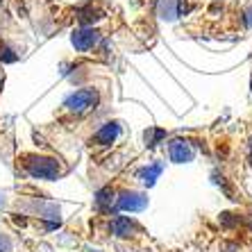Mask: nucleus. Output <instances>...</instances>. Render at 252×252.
Returning a JSON list of instances; mask_svg holds the SVG:
<instances>
[{"mask_svg": "<svg viewBox=\"0 0 252 252\" xmlns=\"http://www.w3.org/2000/svg\"><path fill=\"white\" fill-rule=\"evenodd\" d=\"M25 168L30 170V175L41 177V180H53V177L64 173V168L59 166V161L48 159V157H30V161H25Z\"/></svg>", "mask_w": 252, "mask_h": 252, "instance_id": "1", "label": "nucleus"}]
</instances>
